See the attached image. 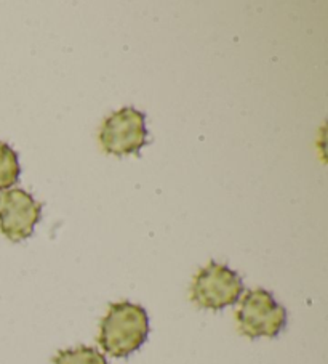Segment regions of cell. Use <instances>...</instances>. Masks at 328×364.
I'll use <instances>...</instances> for the list:
<instances>
[{
	"mask_svg": "<svg viewBox=\"0 0 328 364\" xmlns=\"http://www.w3.org/2000/svg\"><path fill=\"white\" fill-rule=\"evenodd\" d=\"M42 217V204L33 194L13 188L0 193V231L10 241L18 242L34 233Z\"/></svg>",
	"mask_w": 328,
	"mask_h": 364,
	"instance_id": "5",
	"label": "cell"
},
{
	"mask_svg": "<svg viewBox=\"0 0 328 364\" xmlns=\"http://www.w3.org/2000/svg\"><path fill=\"white\" fill-rule=\"evenodd\" d=\"M237 324L244 336L250 338L277 337L287 324V310L264 289L248 291L237 310Z\"/></svg>",
	"mask_w": 328,
	"mask_h": 364,
	"instance_id": "3",
	"label": "cell"
},
{
	"mask_svg": "<svg viewBox=\"0 0 328 364\" xmlns=\"http://www.w3.org/2000/svg\"><path fill=\"white\" fill-rule=\"evenodd\" d=\"M244 292L242 278L222 263L212 262L194 276L192 302L207 310H223L239 302Z\"/></svg>",
	"mask_w": 328,
	"mask_h": 364,
	"instance_id": "2",
	"label": "cell"
},
{
	"mask_svg": "<svg viewBox=\"0 0 328 364\" xmlns=\"http://www.w3.org/2000/svg\"><path fill=\"white\" fill-rule=\"evenodd\" d=\"M99 143L106 153L114 156L140 153V149L148 143L144 112L131 106L112 112L101 125Z\"/></svg>",
	"mask_w": 328,
	"mask_h": 364,
	"instance_id": "4",
	"label": "cell"
},
{
	"mask_svg": "<svg viewBox=\"0 0 328 364\" xmlns=\"http://www.w3.org/2000/svg\"><path fill=\"white\" fill-rule=\"evenodd\" d=\"M21 175L18 154L10 144L0 141V191L13 186Z\"/></svg>",
	"mask_w": 328,
	"mask_h": 364,
	"instance_id": "6",
	"label": "cell"
},
{
	"mask_svg": "<svg viewBox=\"0 0 328 364\" xmlns=\"http://www.w3.org/2000/svg\"><path fill=\"white\" fill-rule=\"evenodd\" d=\"M53 364H107V360L97 348L77 347L60 351Z\"/></svg>",
	"mask_w": 328,
	"mask_h": 364,
	"instance_id": "7",
	"label": "cell"
},
{
	"mask_svg": "<svg viewBox=\"0 0 328 364\" xmlns=\"http://www.w3.org/2000/svg\"><path fill=\"white\" fill-rule=\"evenodd\" d=\"M149 336V316L131 302L112 304L99 326L98 342L107 355L125 358L141 347Z\"/></svg>",
	"mask_w": 328,
	"mask_h": 364,
	"instance_id": "1",
	"label": "cell"
}]
</instances>
